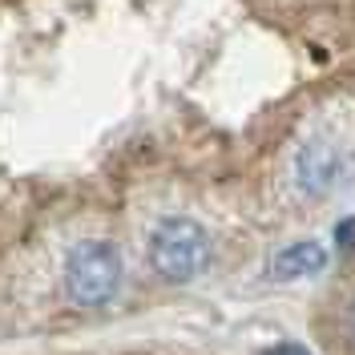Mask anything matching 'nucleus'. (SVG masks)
Masks as SVG:
<instances>
[{
  "label": "nucleus",
  "mask_w": 355,
  "mask_h": 355,
  "mask_svg": "<svg viewBox=\"0 0 355 355\" xmlns=\"http://www.w3.org/2000/svg\"><path fill=\"white\" fill-rule=\"evenodd\" d=\"M121 287V254L113 243L85 239L65 259V291L81 307H105Z\"/></svg>",
  "instance_id": "f257e3e1"
},
{
  "label": "nucleus",
  "mask_w": 355,
  "mask_h": 355,
  "mask_svg": "<svg viewBox=\"0 0 355 355\" xmlns=\"http://www.w3.org/2000/svg\"><path fill=\"white\" fill-rule=\"evenodd\" d=\"M150 263L162 279L190 283L210 263V239L194 218H166L150 234Z\"/></svg>",
  "instance_id": "f03ea898"
},
{
  "label": "nucleus",
  "mask_w": 355,
  "mask_h": 355,
  "mask_svg": "<svg viewBox=\"0 0 355 355\" xmlns=\"http://www.w3.org/2000/svg\"><path fill=\"white\" fill-rule=\"evenodd\" d=\"M323 266H327V250L319 243H295V246H287V250L275 254L270 275L283 279V283H291V279H311V275H319Z\"/></svg>",
  "instance_id": "7ed1b4c3"
},
{
  "label": "nucleus",
  "mask_w": 355,
  "mask_h": 355,
  "mask_svg": "<svg viewBox=\"0 0 355 355\" xmlns=\"http://www.w3.org/2000/svg\"><path fill=\"white\" fill-rule=\"evenodd\" d=\"M295 174L303 182V190L319 194V190H327L335 182V174H339V154H335L331 146H307V150L299 154Z\"/></svg>",
  "instance_id": "20e7f679"
},
{
  "label": "nucleus",
  "mask_w": 355,
  "mask_h": 355,
  "mask_svg": "<svg viewBox=\"0 0 355 355\" xmlns=\"http://www.w3.org/2000/svg\"><path fill=\"white\" fill-rule=\"evenodd\" d=\"M270 355H307L303 347H279V352H270Z\"/></svg>",
  "instance_id": "39448f33"
}]
</instances>
